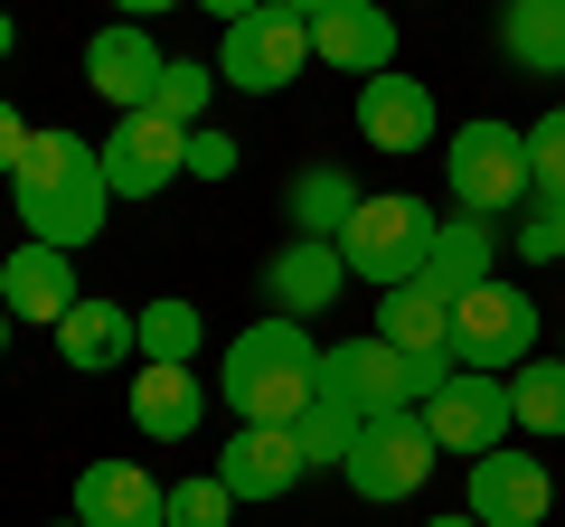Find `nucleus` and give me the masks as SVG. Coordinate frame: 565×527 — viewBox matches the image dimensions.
Returning <instances> with one entry per match:
<instances>
[{
  "mask_svg": "<svg viewBox=\"0 0 565 527\" xmlns=\"http://www.w3.org/2000/svg\"><path fill=\"white\" fill-rule=\"evenodd\" d=\"M10 198H20V226L39 245H95L104 217H114V189H104V142H85V132H66V122H39L20 151V170H10Z\"/></svg>",
  "mask_w": 565,
  "mask_h": 527,
  "instance_id": "f257e3e1",
  "label": "nucleus"
},
{
  "mask_svg": "<svg viewBox=\"0 0 565 527\" xmlns=\"http://www.w3.org/2000/svg\"><path fill=\"white\" fill-rule=\"evenodd\" d=\"M57 358L85 367V377L132 367V358H141V311H122V302H76V311L57 321Z\"/></svg>",
  "mask_w": 565,
  "mask_h": 527,
  "instance_id": "412c9836",
  "label": "nucleus"
},
{
  "mask_svg": "<svg viewBox=\"0 0 565 527\" xmlns=\"http://www.w3.org/2000/svg\"><path fill=\"white\" fill-rule=\"evenodd\" d=\"M180 170H189V122L151 114V104L104 132V189H114V198H161Z\"/></svg>",
  "mask_w": 565,
  "mask_h": 527,
  "instance_id": "1a4fd4ad",
  "label": "nucleus"
},
{
  "mask_svg": "<svg viewBox=\"0 0 565 527\" xmlns=\"http://www.w3.org/2000/svg\"><path fill=\"white\" fill-rule=\"evenodd\" d=\"M444 189H452L462 217L500 226L509 207L537 198V180H527V132H519V122H500V114H471L462 132L444 142Z\"/></svg>",
  "mask_w": 565,
  "mask_h": 527,
  "instance_id": "7ed1b4c3",
  "label": "nucleus"
},
{
  "mask_svg": "<svg viewBox=\"0 0 565 527\" xmlns=\"http://www.w3.org/2000/svg\"><path fill=\"white\" fill-rule=\"evenodd\" d=\"M10 39H20V29H10V10H0V57H10Z\"/></svg>",
  "mask_w": 565,
  "mask_h": 527,
  "instance_id": "4c0bfd02",
  "label": "nucleus"
},
{
  "mask_svg": "<svg viewBox=\"0 0 565 527\" xmlns=\"http://www.w3.org/2000/svg\"><path fill=\"white\" fill-rule=\"evenodd\" d=\"M302 66H311V20H292L274 0L217 39V85H236V95H282Z\"/></svg>",
  "mask_w": 565,
  "mask_h": 527,
  "instance_id": "6e6552de",
  "label": "nucleus"
},
{
  "mask_svg": "<svg viewBox=\"0 0 565 527\" xmlns=\"http://www.w3.org/2000/svg\"><path fill=\"white\" fill-rule=\"evenodd\" d=\"M0 348H10V302H0Z\"/></svg>",
  "mask_w": 565,
  "mask_h": 527,
  "instance_id": "58836bf2",
  "label": "nucleus"
},
{
  "mask_svg": "<svg viewBox=\"0 0 565 527\" xmlns=\"http://www.w3.org/2000/svg\"><path fill=\"white\" fill-rule=\"evenodd\" d=\"M0 302H10V321H47V330H57L66 311L85 302V292H76V255L20 236L10 255H0Z\"/></svg>",
  "mask_w": 565,
  "mask_h": 527,
  "instance_id": "f8f14e48",
  "label": "nucleus"
},
{
  "mask_svg": "<svg viewBox=\"0 0 565 527\" xmlns=\"http://www.w3.org/2000/svg\"><path fill=\"white\" fill-rule=\"evenodd\" d=\"M161 47H151V29L141 20H114V29H95V39H85V85H95L104 104H114V114H141V104H151V85H161Z\"/></svg>",
  "mask_w": 565,
  "mask_h": 527,
  "instance_id": "4468645a",
  "label": "nucleus"
},
{
  "mask_svg": "<svg viewBox=\"0 0 565 527\" xmlns=\"http://www.w3.org/2000/svg\"><path fill=\"white\" fill-rule=\"evenodd\" d=\"M500 47L519 76H565V0H500Z\"/></svg>",
  "mask_w": 565,
  "mask_h": 527,
  "instance_id": "5701e85b",
  "label": "nucleus"
},
{
  "mask_svg": "<svg viewBox=\"0 0 565 527\" xmlns=\"http://www.w3.org/2000/svg\"><path fill=\"white\" fill-rule=\"evenodd\" d=\"M434 462H444V443H434L424 406H396V415H367V424H359V443H349L340 481L359 490V499L396 508V499H415V490L434 481Z\"/></svg>",
  "mask_w": 565,
  "mask_h": 527,
  "instance_id": "39448f33",
  "label": "nucleus"
},
{
  "mask_svg": "<svg viewBox=\"0 0 565 527\" xmlns=\"http://www.w3.org/2000/svg\"><path fill=\"white\" fill-rule=\"evenodd\" d=\"M20 151H29V122L10 114V104H0V180H10V170H20Z\"/></svg>",
  "mask_w": 565,
  "mask_h": 527,
  "instance_id": "473e14b6",
  "label": "nucleus"
},
{
  "mask_svg": "<svg viewBox=\"0 0 565 527\" xmlns=\"http://www.w3.org/2000/svg\"><path fill=\"white\" fill-rule=\"evenodd\" d=\"M556 358H565V348H556Z\"/></svg>",
  "mask_w": 565,
  "mask_h": 527,
  "instance_id": "a19ab883",
  "label": "nucleus"
},
{
  "mask_svg": "<svg viewBox=\"0 0 565 527\" xmlns=\"http://www.w3.org/2000/svg\"><path fill=\"white\" fill-rule=\"evenodd\" d=\"M199 348H207V321H199V302H180V292L141 302V358H151V367H189Z\"/></svg>",
  "mask_w": 565,
  "mask_h": 527,
  "instance_id": "bb28decb",
  "label": "nucleus"
},
{
  "mask_svg": "<svg viewBox=\"0 0 565 527\" xmlns=\"http://www.w3.org/2000/svg\"><path fill=\"white\" fill-rule=\"evenodd\" d=\"M509 255H519V264H565V207H556V198H527Z\"/></svg>",
  "mask_w": 565,
  "mask_h": 527,
  "instance_id": "c756f323",
  "label": "nucleus"
},
{
  "mask_svg": "<svg viewBox=\"0 0 565 527\" xmlns=\"http://www.w3.org/2000/svg\"><path fill=\"white\" fill-rule=\"evenodd\" d=\"M236 518V490L207 471V481H170V527H226Z\"/></svg>",
  "mask_w": 565,
  "mask_h": 527,
  "instance_id": "7c9ffc66",
  "label": "nucleus"
},
{
  "mask_svg": "<svg viewBox=\"0 0 565 527\" xmlns=\"http://www.w3.org/2000/svg\"><path fill=\"white\" fill-rule=\"evenodd\" d=\"M359 132L367 151H424L434 132H444V114H434V95H424V76H367L359 85Z\"/></svg>",
  "mask_w": 565,
  "mask_h": 527,
  "instance_id": "dca6fc26",
  "label": "nucleus"
},
{
  "mask_svg": "<svg viewBox=\"0 0 565 527\" xmlns=\"http://www.w3.org/2000/svg\"><path fill=\"white\" fill-rule=\"evenodd\" d=\"M199 415H207V386L189 367H151V358L132 367V433L141 443H189Z\"/></svg>",
  "mask_w": 565,
  "mask_h": 527,
  "instance_id": "aec40b11",
  "label": "nucleus"
},
{
  "mask_svg": "<svg viewBox=\"0 0 565 527\" xmlns=\"http://www.w3.org/2000/svg\"><path fill=\"white\" fill-rule=\"evenodd\" d=\"M311 57L321 66H340V76H386L396 66V10L386 0H340V10H321L311 20Z\"/></svg>",
  "mask_w": 565,
  "mask_h": 527,
  "instance_id": "ddd939ff",
  "label": "nucleus"
},
{
  "mask_svg": "<svg viewBox=\"0 0 565 527\" xmlns=\"http://www.w3.org/2000/svg\"><path fill=\"white\" fill-rule=\"evenodd\" d=\"M424 527H481V518H471V508H444V518H424Z\"/></svg>",
  "mask_w": 565,
  "mask_h": 527,
  "instance_id": "e433bc0d",
  "label": "nucleus"
},
{
  "mask_svg": "<svg viewBox=\"0 0 565 527\" xmlns=\"http://www.w3.org/2000/svg\"><path fill=\"white\" fill-rule=\"evenodd\" d=\"M57 527H85V518H57Z\"/></svg>",
  "mask_w": 565,
  "mask_h": 527,
  "instance_id": "ea45409f",
  "label": "nucleus"
},
{
  "mask_svg": "<svg viewBox=\"0 0 565 527\" xmlns=\"http://www.w3.org/2000/svg\"><path fill=\"white\" fill-rule=\"evenodd\" d=\"M444 377H452V358H405V348H386L377 330H367V340L321 348V386H330V396H349L359 415L434 406V386H444Z\"/></svg>",
  "mask_w": 565,
  "mask_h": 527,
  "instance_id": "423d86ee",
  "label": "nucleus"
},
{
  "mask_svg": "<svg viewBox=\"0 0 565 527\" xmlns=\"http://www.w3.org/2000/svg\"><path fill=\"white\" fill-rule=\"evenodd\" d=\"M274 10H292V20H321V10H340V0H274Z\"/></svg>",
  "mask_w": 565,
  "mask_h": 527,
  "instance_id": "f704fd0d",
  "label": "nucleus"
},
{
  "mask_svg": "<svg viewBox=\"0 0 565 527\" xmlns=\"http://www.w3.org/2000/svg\"><path fill=\"white\" fill-rule=\"evenodd\" d=\"M76 518L85 527H170V490L141 462H85L76 471Z\"/></svg>",
  "mask_w": 565,
  "mask_h": 527,
  "instance_id": "2eb2a0df",
  "label": "nucleus"
},
{
  "mask_svg": "<svg viewBox=\"0 0 565 527\" xmlns=\"http://www.w3.org/2000/svg\"><path fill=\"white\" fill-rule=\"evenodd\" d=\"M546 508H556V471H546V452H481L471 462V518L481 527H546Z\"/></svg>",
  "mask_w": 565,
  "mask_h": 527,
  "instance_id": "9b49d317",
  "label": "nucleus"
},
{
  "mask_svg": "<svg viewBox=\"0 0 565 527\" xmlns=\"http://www.w3.org/2000/svg\"><path fill=\"white\" fill-rule=\"evenodd\" d=\"M377 340L405 348V358H452V292L434 283V273L377 292Z\"/></svg>",
  "mask_w": 565,
  "mask_h": 527,
  "instance_id": "6ab92c4d",
  "label": "nucleus"
},
{
  "mask_svg": "<svg viewBox=\"0 0 565 527\" xmlns=\"http://www.w3.org/2000/svg\"><path fill=\"white\" fill-rule=\"evenodd\" d=\"M434 236H444V207H424V198H359V217L340 226V264L359 273V283L396 292L424 273V255H434Z\"/></svg>",
  "mask_w": 565,
  "mask_h": 527,
  "instance_id": "20e7f679",
  "label": "nucleus"
},
{
  "mask_svg": "<svg viewBox=\"0 0 565 527\" xmlns=\"http://www.w3.org/2000/svg\"><path fill=\"white\" fill-rule=\"evenodd\" d=\"M340 283H349V264H340V245H330V236H292L274 264H264V292H274L282 321L330 311V302H340Z\"/></svg>",
  "mask_w": 565,
  "mask_h": 527,
  "instance_id": "a211bd4d",
  "label": "nucleus"
},
{
  "mask_svg": "<svg viewBox=\"0 0 565 527\" xmlns=\"http://www.w3.org/2000/svg\"><path fill=\"white\" fill-rule=\"evenodd\" d=\"M189 180H236V142H226L217 122H199V132H189Z\"/></svg>",
  "mask_w": 565,
  "mask_h": 527,
  "instance_id": "2f4dec72",
  "label": "nucleus"
},
{
  "mask_svg": "<svg viewBox=\"0 0 565 527\" xmlns=\"http://www.w3.org/2000/svg\"><path fill=\"white\" fill-rule=\"evenodd\" d=\"M527 180H537V198L565 207V104H546V114L527 122Z\"/></svg>",
  "mask_w": 565,
  "mask_h": 527,
  "instance_id": "c85d7f7f",
  "label": "nucleus"
},
{
  "mask_svg": "<svg viewBox=\"0 0 565 527\" xmlns=\"http://www.w3.org/2000/svg\"><path fill=\"white\" fill-rule=\"evenodd\" d=\"M282 207H292V226H302V236H330L340 245V226L359 217V180H349V170H292V189H282Z\"/></svg>",
  "mask_w": 565,
  "mask_h": 527,
  "instance_id": "b1692460",
  "label": "nucleus"
},
{
  "mask_svg": "<svg viewBox=\"0 0 565 527\" xmlns=\"http://www.w3.org/2000/svg\"><path fill=\"white\" fill-rule=\"evenodd\" d=\"M424 273H434L452 302H462V292H481V283H500V226H490V217H462V207H452L444 236H434V255H424Z\"/></svg>",
  "mask_w": 565,
  "mask_h": 527,
  "instance_id": "4be33fe9",
  "label": "nucleus"
},
{
  "mask_svg": "<svg viewBox=\"0 0 565 527\" xmlns=\"http://www.w3.org/2000/svg\"><path fill=\"white\" fill-rule=\"evenodd\" d=\"M207 95H217V66L170 57V66H161V85H151V114H170V122H189V132H199V122H207Z\"/></svg>",
  "mask_w": 565,
  "mask_h": 527,
  "instance_id": "cd10ccee",
  "label": "nucleus"
},
{
  "mask_svg": "<svg viewBox=\"0 0 565 527\" xmlns=\"http://www.w3.org/2000/svg\"><path fill=\"white\" fill-rule=\"evenodd\" d=\"M217 396H226L236 424H292L321 396V348H311V330L282 321V311L245 321L226 340V358H217Z\"/></svg>",
  "mask_w": 565,
  "mask_h": 527,
  "instance_id": "f03ea898",
  "label": "nucleus"
},
{
  "mask_svg": "<svg viewBox=\"0 0 565 527\" xmlns=\"http://www.w3.org/2000/svg\"><path fill=\"white\" fill-rule=\"evenodd\" d=\"M424 424H434V443L444 452H500L509 433H519V406H509V377H481V367H452L444 386H434V406H424Z\"/></svg>",
  "mask_w": 565,
  "mask_h": 527,
  "instance_id": "9d476101",
  "label": "nucleus"
},
{
  "mask_svg": "<svg viewBox=\"0 0 565 527\" xmlns=\"http://www.w3.org/2000/svg\"><path fill=\"white\" fill-rule=\"evenodd\" d=\"M537 302L519 283H481L452 302V367H481V377H509V367L537 358Z\"/></svg>",
  "mask_w": 565,
  "mask_h": 527,
  "instance_id": "0eeeda50",
  "label": "nucleus"
},
{
  "mask_svg": "<svg viewBox=\"0 0 565 527\" xmlns=\"http://www.w3.org/2000/svg\"><path fill=\"white\" fill-rule=\"evenodd\" d=\"M359 424H367V415L349 406V396H330V386H321V396L292 415V443H302V462H311V471H340V462H349V443H359Z\"/></svg>",
  "mask_w": 565,
  "mask_h": 527,
  "instance_id": "393cba45",
  "label": "nucleus"
},
{
  "mask_svg": "<svg viewBox=\"0 0 565 527\" xmlns=\"http://www.w3.org/2000/svg\"><path fill=\"white\" fill-rule=\"evenodd\" d=\"M302 443H292V424H236L217 452V481L236 490V499H282V490L302 481Z\"/></svg>",
  "mask_w": 565,
  "mask_h": 527,
  "instance_id": "f3484780",
  "label": "nucleus"
},
{
  "mask_svg": "<svg viewBox=\"0 0 565 527\" xmlns=\"http://www.w3.org/2000/svg\"><path fill=\"white\" fill-rule=\"evenodd\" d=\"M122 20H151V10H180V0H114Z\"/></svg>",
  "mask_w": 565,
  "mask_h": 527,
  "instance_id": "c9c22d12",
  "label": "nucleus"
},
{
  "mask_svg": "<svg viewBox=\"0 0 565 527\" xmlns=\"http://www.w3.org/2000/svg\"><path fill=\"white\" fill-rule=\"evenodd\" d=\"M509 406H519V433L565 443V358H527V367H509Z\"/></svg>",
  "mask_w": 565,
  "mask_h": 527,
  "instance_id": "a878e982",
  "label": "nucleus"
},
{
  "mask_svg": "<svg viewBox=\"0 0 565 527\" xmlns=\"http://www.w3.org/2000/svg\"><path fill=\"white\" fill-rule=\"evenodd\" d=\"M189 10H207V20H226V29H236V20H255L264 0H189Z\"/></svg>",
  "mask_w": 565,
  "mask_h": 527,
  "instance_id": "72a5a7b5",
  "label": "nucleus"
}]
</instances>
